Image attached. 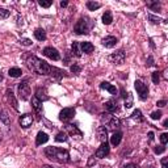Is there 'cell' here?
I'll use <instances>...</instances> for the list:
<instances>
[{"label": "cell", "mask_w": 168, "mask_h": 168, "mask_svg": "<svg viewBox=\"0 0 168 168\" xmlns=\"http://www.w3.org/2000/svg\"><path fill=\"white\" fill-rule=\"evenodd\" d=\"M26 66L32 72H36L38 75H49L51 72V66L47 62L34 55H30L26 59Z\"/></svg>", "instance_id": "1"}, {"label": "cell", "mask_w": 168, "mask_h": 168, "mask_svg": "<svg viewBox=\"0 0 168 168\" xmlns=\"http://www.w3.org/2000/svg\"><path fill=\"white\" fill-rule=\"evenodd\" d=\"M45 155L53 162H58V163H67L70 160V154L59 147H46L45 150Z\"/></svg>", "instance_id": "2"}, {"label": "cell", "mask_w": 168, "mask_h": 168, "mask_svg": "<svg viewBox=\"0 0 168 168\" xmlns=\"http://www.w3.org/2000/svg\"><path fill=\"white\" fill-rule=\"evenodd\" d=\"M18 96L21 100H28L29 95H30V86H29V82L28 80H24L18 84Z\"/></svg>", "instance_id": "3"}, {"label": "cell", "mask_w": 168, "mask_h": 168, "mask_svg": "<svg viewBox=\"0 0 168 168\" xmlns=\"http://www.w3.org/2000/svg\"><path fill=\"white\" fill-rule=\"evenodd\" d=\"M134 87H135V90L138 92V95H139L141 100H146L147 96H149V88H147L146 84L143 82H141V80H135Z\"/></svg>", "instance_id": "4"}, {"label": "cell", "mask_w": 168, "mask_h": 168, "mask_svg": "<svg viewBox=\"0 0 168 168\" xmlns=\"http://www.w3.org/2000/svg\"><path fill=\"white\" fill-rule=\"evenodd\" d=\"M74 32L76 34H88L90 33V26H88V22L86 18H80L76 22V25L74 26Z\"/></svg>", "instance_id": "5"}, {"label": "cell", "mask_w": 168, "mask_h": 168, "mask_svg": "<svg viewBox=\"0 0 168 168\" xmlns=\"http://www.w3.org/2000/svg\"><path fill=\"white\" fill-rule=\"evenodd\" d=\"M74 116H75V109L74 108H65L59 113V120L63 122H68L70 120H72Z\"/></svg>", "instance_id": "6"}, {"label": "cell", "mask_w": 168, "mask_h": 168, "mask_svg": "<svg viewBox=\"0 0 168 168\" xmlns=\"http://www.w3.org/2000/svg\"><path fill=\"white\" fill-rule=\"evenodd\" d=\"M109 61L114 63V65H122L123 61H125V53H123V50H118L113 53L112 55H109Z\"/></svg>", "instance_id": "7"}, {"label": "cell", "mask_w": 168, "mask_h": 168, "mask_svg": "<svg viewBox=\"0 0 168 168\" xmlns=\"http://www.w3.org/2000/svg\"><path fill=\"white\" fill-rule=\"evenodd\" d=\"M43 55L47 57V58H50V59H53V61H59V58H61L58 50H57V49H54V47H51V46L43 49Z\"/></svg>", "instance_id": "8"}, {"label": "cell", "mask_w": 168, "mask_h": 168, "mask_svg": "<svg viewBox=\"0 0 168 168\" xmlns=\"http://www.w3.org/2000/svg\"><path fill=\"white\" fill-rule=\"evenodd\" d=\"M108 154H109V145L106 142H104L96 151V158H105L108 156Z\"/></svg>", "instance_id": "9"}, {"label": "cell", "mask_w": 168, "mask_h": 168, "mask_svg": "<svg viewBox=\"0 0 168 168\" xmlns=\"http://www.w3.org/2000/svg\"><path fill=\"white\" fill-rule=\"evenodd\" d=\"M32 123H33L32 114H24L20 117V125H21V127H24V129H28L29 126H32Z\"/></svg>", "instance_id": "10"}, {"label": "cell", "mask_w": 168, "mask_h": 168, "mask_svg": "<svg viewBox=\"0 0 168 168\" xmlns=\"http://www.w3.org/2000/svg\"><path fill=\"white\" fill-rule=\"evenodd\" d=\"M66 130L68 131V134H70V135H74V137H76V138H80V137L83 135V133L79 130L76 126L70 125V123H68V125H66Z\"/></svg>", "instance_id": "11"}, {"label": "cell", "mask_w": 168, "mask_h": 168, "mask_svg": "<svg viewBox=\"0 0 168 168\" xmlns=\"http://www.w3.org/2000/svg\"><path fill=\"white\" fill-rule=\"evenodd\" d=\"M97 137H98V141H100L101 143L106 142V139H108V131L105 129V126H100L97 129Z\"/></svg>", "instance_id": "12"}, {"label": "cell", "mask_w": 168, "mask_h": 168, "mask_svg": "<svg viewBox=\"0 0 168 168\" xmlns=\"http://www.w3.org/2000/svg\"><path fill=\"white\" fill-rule=\"evenodd\" d=\"M116 43H117V38L116 37H113V36H109V37H105L102 39V45L105 46V47H114L116 46Z\"/></svg>", "instance_id": "13"}, {"label": "cell", "mask_w": 168, "mask_h": 168, "mask_svg": "<svg viewBox=\"0 0 168 168\" xmlns=\"http://www.w3.org/2000/svg\"><path fill=\"white\" fill-rule=\"evenodd\" d=\"M32 106H33V109L36 110V113H38V114H41V113H42V101H39L36 96L32 97Z\"/></svg>", "instance_id": "14"}, {"label": "cell", "mask_w": 168, "mask_h": 168, "mask_svg": "<svg viewBox=\"0 0 168 168\" xmlns=\"http://www.w3.org/2000/svg\"><path fill=\"white\" fill-rule=\"evenodd\" d=\"M79 46H80L82 51L86 53V54H91L93 50H95V46H93L91 42H82Z\"/></svg>", "instance_id": "15"}, {"label": "cell", "mask_w": 168, "mask_h": 168, "mask_svg": "<svg viewBox=\"0 0 168 168\" xmlns=\"http://www.w3.org/2000/svg\"><path fill=\"white\" fill-rule=\"evenodd\" d=\"M121 139H122V133L120 131H114L113 133V135L110 137V143H112V146H118L121 143Z\"/></svg>", "instance_id": "16"}, {"label": "cell", "mask_w": 168, "mask_h": 168, "mask_svg": "<svg viewBox=\"0 0 168 168\" xmlns=\"http://www.w3.org/2000/svg\"><path fill=\"white\" fill-rule=\"evenodd\" d=\"M100 87L102 88V90H106L109 93H112V95H117V88L114 86H112V84H109L108 82H102L100 84Z\"/></svg>", "instance_id": "17"}, {"label": "cell", "mask_w": 168, "mask_h": 168, "mask_svg": "<svg viewBox=\"0 0 168 168\" xmlns=\"http://www.w3.org/2000/svg\"><path fill=\"white\" fill-rule=\"evenodd\" d=\"M49 141V137L46 133H42V131H39L38 134H37V139H36V145L37 146H41L43 145V143H46Z\"/></svg>", "instance_id": "18"}, {"label": "cell", "mask_w": 168, "mask_h": 168, "mask_svg": "<svg viewBox=\"0 0 168 168\" xmlns=\"http://www.w3.org/2000/svg\"><path fill=\"white\" fill-rule=\"evenodd\" d=\"M34 37H36L38 41H45L46 39V32L43 29H36L34 30Z\"/></svg>", "instance_id": "19"}, {"label": "cell", "mask_w": 168, "mask_h": 168, "mask_svg": "<svg viewBox=\"0 0 168 168\" xmlns=\"http://www.w3.org/2000/svg\"><path fill=\"white\" fill-rule=\"evenodd\" d=\"M36 97L38 98L39 101H45V100H47L49 98V96L46 95V91L45 90H41V88H37V91H36Z\"/></svg>", "instance_id": "20"}, {"label": "cell", "mask_w": 168, "mask_h": 168, "mask_svg": "<svg viewBox=\"0 0 168 168\" xmlns=\"http://www.w3.org/2000/svg\"><path fill=\"white\" fill-rule=\"evenodd\" d=\"M105 108H106V110L109 112V113L116 112V110H117V102H114L113 100L106 101V102H105Z\"/></svg>", "instance_id": "21"}, {"label": "cell", "mask_w": 168, "mask_h": 168, "mask_svg": "<svg viewBox=\"0 0 168 168\" xmlns=\"http://www.w3.org/2000/svg\"><path fill=\"white\" fill-rule=\"evenodd\" d=\"M9 76H12V78H18V76H21V68H18V67H12V68H9Z\"/></svg>", "instance_id": "22"}, {"label": "cell", "mask_w": 168, "mask_h": 168, "mask_svg": "<svg viewBox=\"0 0 168 168\" xmlns=\"http://www.w3.org/2000/svg\"><path fill=\"white\" fill-rule=\"evenodd\" d=\"M120 125H121V121L118 120V118H116V117L110 118V121H109V127H110L112 130L118 129V127H120Z\"/></svg>", "instance_id": "23"}, {"label": "cell", "mask_w": 168, "mask_h": 168, "mask_svg": "<svg viewBox=\"0 0 168 168\" xmlns=\"http://www.w3.org/2000/svg\"><path fill=\"white\" fill-rule=\"evenodd\" d=\"M112 21H113V16L110 12H105L102 14V22L105 25H109V24H112Z\"/></svg>", "instance_id": "24"}, {"label": "cell", "mask_w": 168, "mask_h": 168, "mask_svg": "<svg viewBox=\"0 0 168 168\" xmlns=\"http://www.w3.org/2000/svg\"><path fill=\"white\" fill-rule=\"evenodd\" d=\"M0 121L4 122L6 125H9V123H11V118L8 117L6 110H0Z\"/></svg>", "instance_id": "25"}, {"label": "cell", "mask_w": 168, "mask_h": 168, "mask_svg": "<svg viewBox=\"0 0 168 168\" xmlns=\"http://www.w3.org/2000/svg\"><path fill=\"white\" fill-rule=\"evenodd\" d=\"M8 98H9V102L12 104L13 109H14V110H18V106H17V101H16V98H14V96H13L12 91H11V92H8Z\"/></svg>", "instance_id": "26"}, {"label": "cell", "mask_w": 168, "mask_h": 168, "mask_svg": "<svg viewBox=\"0 0 168 168\" xmlns=\"http://www.w3.org/2000/svg\"><path fill=\"white\" fill-rule=\"evenodd\" d=\"M100 7H101V4L97 2H88L87 3V8L90 9V11H96V9H98Z\"/></svg>", "instance_id": "27"}, {"label": "cell", "mask_w": 168, "mask_h": 168, "mask_svg": "<svg viewBox=\"0 0 168 168\" xmlns=\"http://www.w3.org/2000/svg\"><path fill=\"white\" fill-rule=\"evenodd\" d=\"M71 49H72V54H75L76 57H80L82 55V51H80V49H79V43L78 42H74Z\"/></svg>", "instance_id": "28"}, {"label": "cell", "mask_w": 168, "mask_h": 168, "mask_svg": "<svg viewBox=\"0 0 168 168\" xmlns=\"http://www.w3.org/2000/svg\"><path fill=\"white\" fill-rule=\"evenodd\" d=\"M133 118H134L135 121H138V122H142V121H143V117H142V112H141L139 109L134 110V113H133Z\"/></svg>", "instance_id": "29"}, {"label": "cell", "mask_w": 168, "mask_h": 168, "mask_svg": "<svg viewBox=\"0 0 168 168\" xmlns=\"http://www.w3.org/2000/svg\"><path fill=\"white\" fill-rule=\"evenodd\" d=\"M55 141L57 142H66L67 141L66 133H58V134L55 135Z\"/></svg>", "instance_id": "30"}, {"label": "cell", "mask_w": 168, "mask_h": 168, "mask_svg": "<svg viewBox=\"0 0 168 168\" xmlns=\"http://www.w3.org/2000/svg\"><path fill=\"white\" fill-rule=\"evenodd\" d=\"M38 4L41 7H43V8H49L53 4V2H51V0H39Z\"/></svg>", "instance_id": "31"}, {"label": "cell", "mask_w": 168, "mask_h": 168, "mask_svg": "<svg viewBox=\"0 0 168 168\" xmlns=\"http://www.w3.org/2000/svg\"><path fill=\"white\" fill-rule=\"evenodd\" d=\"M126 97H127V100H125V106L126 108H131L133 106V96L130 95V93H127Z\"/></svg>", "instance_id": "32"}, {"label": "cell", "mask_w": 168, "mask_h": 168, "mask_svg": "<svg viewBox=\"0 0 168 168\" xmlns=\"http://www.w3.org/2000/svg\"><path fill=\"white\" fill-rule=\"evenodd\" d=\"M147 6H149L152 11H159V8H160V4L158 3V2H155V3H151V2H149L147 3Z\"/></svg>", "instance_id": "33"}, {"label": "cell", "mask_w": 168, "mask_h": 168, "mask_svg": "<svg viewBox=\"0 0 168 168\" xmlns=\"http://www.w3.org/2000/svg\"><path fill=\"white\" fill-rule=\"evenodd\" d=\"M9 16V11L4 8H0V18H7Z\"/></svg>", "instance_id": "34"}, {"label": "cell", "mask_w": 168, "mask_h": 168, "mask_svg": "<svg viewBox=\"0 0 168 168\" xmlns=\"http://www.w3.org/2000/svg\"><path fill=\"white\" fill-rule=\"evenodd\" d=\"M149 18L151 20V22H154V24H159L160 21H163L162 18H159V17H156V16H154V14H149Z\"/></svg>", "instance_id": "35"}, {"label": "cell", "mask_w": 168, "mask_h": 168, "mask_svg": "<svg viewBox=\"0 0 168 168\" xmlns=\"http://www.w3.org/2000/svg\"><path fill=\"white\" fill-rule=\"evenodd\" d=\"M82 71V68H80V66H78L76 63H74V65L71 66V72H74V74H79Z\"/></svg>", "instance_id": "36"}, {"label": "cell", "mask_w": 168, "mask_h": 168, "mask_svg": "<svg viewBox=\"0 0 168 168\" xmlns=\"http://www.w3.org/2000/svg\"><path fill=\"white\" fill-rule=\"evenodd\" d=\"M160 142H162V145H166V143L168 142V134L167 133H163V134L160 135Z\"/></svg>", "instance_id": "37"}, {"label": "cell", "mask_w": 168, "mask_h": 168, "mask_svg": "<svg viewBox=\"0 0 168 168\" xmlns=\"http://www.w3.org/2000/svg\"><path fill=\"white\" fill-rule=\"evenodd\" d=\"M160 80V76H159V72H154L152 74V82H154L155 84H158Z\"/></svg>", "instance_id": "38"}, {"label": "cell", "mask_w": 168, "mask_h": 168, "mask_svg": "<svg viewBox=\"0 0 168 168\" xmlns=\"http://www.w3.org/2000/svg\"><path fill=\"white\" fill-rule=\"evenodd\" d=\"M162 117V112H154V113H151V118L152 120H159V118Z\"/></svg>", "instance_id": "39"}, {"label": "cell", "mask_w": 168, "mask_h": 168, "mask_svg": "<svg viewBox=\"0 0 168 168\" xmlns=\"http://www.w3.org/2000/svg\"><path fill=\"white\" fill-rule=\"evenodd\" d=\"M20 42H21L22 45H25V46H30V45H32V41H30V39H21Z\"/></svg>", "instance_id": "40"}, {"label": "cell", "mask_w": 168, "mask_h": 168, "mask_svg": "<svg viewBox=\"0 0 168 168\" xmlns=\"http://www.w3.org/2000/svg\"><path fill=\"white\" fill-rule=\"evenodd\" d=\"M164 151H166V147H163V146L156 147V149H155V152H156V154H162V152H164Z\"/></svg>", "instance_id": "41"}, {"label": "cell", "mask_w": 168, "mask_h": 168, "mask_svg": "<svg viewBox=\"0 0 168 168\" xmlns=\"http://www.w3.org/2000/svg\"><path fill=\"white\" fill-rule=\"evenodd\" d=\"M166 104H167V102H166L164 100H160V101H158L156 105H158V106H160V108H163V106H166Z\"/></svg>", "instance_id": "42"}, {"label": "cell", "mask_w": 168, "mask_h": 168, "mask_svg": "<svg viewBox=\"0 0 168 168\" xmlns=\"http://www.w3.org/2000/svg\"><path fill=\"white\" fill-rule=\"evenodd\" d=\"M162 168H167V158L162 159Z\"/></svg>", "instance_id": "43"}, {"label": "cell", "mask_w": 168, "mask_h": 168, "mask_svg": "<svg viewBox=\"0 0 168 168\" xmlns=\"http://www.w3.org/2000/svg\"><path fill=\"white\" fill-rule=\"evenodd\" d=\"M149 138H150V141L154 139V133H152V131H150V133H149Z\"/></svg>", "instance_id": "44"}, {"label": "cell", "mask_w": 168, "mask_h": 168, "mask_svg": "<svg viewBox=\"0 0 168 168\" xmlns=\"http://www.w3.org/2000/svg\"><path fill=\"white\" fill-rule=\"evenodd\" d=\"M93 160H95V156H92L91 159H90V163H88V166H92V164H93Z\"/></svg>", "instance_id": "45"}, {"label": "cell", "mask_w": 168, "mask_h": 168, "mask_svg": "<svg viewBox=\"0 0 168 168\" xmlns=\"http://www.w3.org/2000/svg\"><path fill=\"white\" fill-rule=\"evenodd\" d=\"M61 7H62V8L67 7V2H61Z\"/></svg>", "instance_id": "46"}, {"label": "cell", "mask_w": 168, "mask_h": 168, "mask_svg": "<svg viewBox=\"0 0 168 168\" xmlns=\"http://www.w3.org/2000/svg\"><path fill=\"white\" fill-rule=\"evenodd\" d=\"M125 168H139V167H137V166H134V164H129V166H126Z\"/></svg>", "instance_id": "47"}, {"label": "cell", "mask_w": 168, "mask_h": 168, "mask_svg": "<svg viewBox=\"0 0 168 168\" xmlns=\"http://www.w3.org/2000/svg\"><path fill=\"white\" fill-rule=\"evenodd\" d=\"M152 65H154V63H152V58L150 57L149 58V66H152Z\"/></svg>", "instance_id": "48"}, {"label": "cell", "mask_w": 168, "mask_h": 168, "mask_svg": "<svg viewBox=\"0 0 168 168\" xmlns=\"http://www.w3.org/2000/svg\"><path fill=\"white\" fill-rule=\"evenodd\" d=\"M167 125H168V120H166L164 122H163V126H164V127H168Z\"/></svg>", "instance_id": "49"}, {"label": "cell", "mask_w": 168, "mask_h": 168, "mask_svg": "<svg viewBox=\"0 0 168 168\" xmlns=\"http://www.w3.org/2000/svg\"><path fill=\"white\" fill-rule=\"evenodd\" d=\"M3 80V75H2V74H0V82H2Z\"/></svg>", "instance_id": "50"}, {"label": "cell", "mask_w": 168, "mask_h": 168, "mask_svg": "<svg viewBox=\"0 0 168 168\" xmlns=\"http://www.w3.org/2000/svg\"><path fill=\"white\" fill-rule=\"evenodd\" d=\"M42 168H51V167H49V166H43Z\"/></svg>", "instance_id": "51"}, {"label": "cell", "mask_w": 168, "mask_h": 168, "mask_svg": "<svg viewBox=\"0 0 168 168\" xmlns=\"http://www.w3.org/2000/svg\"><path fill=\"white\" fill-rule=\"evenodd\" d=\"M0 142H2V138H0Z\"/></svg>", "instance_id": "52"}]
</instances>
